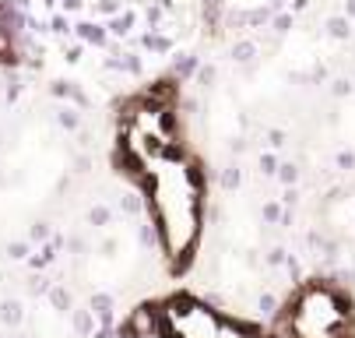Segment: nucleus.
<instances>
[{"instance_id":"0eeeda50","label":"nucleus","mask_w":355,"mask_h":338,"mask_svg":"<svg viewBox=\"0 0 355 338\" xmlns=\"http://www.w3.org/2000/svg\"><path fill=\"white\" fill-rule=\"evenodd\" d=\"M49 300H53V307H60V310H71V293L64 285H49Z\"/></svg>"},{"instance_id":"1a4fd4ad","label":"nucleus","mask_w":355,"mask_h":338,"mask_svg":"<svg viewBox=\"0 0 355 338\" xmlns=\"http://www.w3.org/2000/svg\"><path fill=\"white\" fill-rule=\"evenodd\" d=\"M110 219H113V212H110L106 205H95V208L88 212V222H92V226H106Z\"/></svg>"},{"instance_id":"9d476101","label":"nucleus","mask_w":355,"mask_h":338,"mask_svg":"<svg viewBox=\"0 0 355 338\" xmlns=\"http://www.w3.org/2000/svg\"><path fill=\"white\" fill-rule=\"evenodd\" d=\"M0 321H4V324H18L21 321V307L18 303H4V307H0Z\"/></svg>"},{"instance_id":"39448f33","label":"nucleus","mask_w":355,"mask_h":338,"mask_svg":"<svg viewBox=\"0 0 355 338\" xmlns=\"http://www.w3.org/2000/svg\"><path fill=\"white\" fill-rule=\"evenodd\" d=\"M74 328H78V335H95V328H98L95 310H74Z\"/></svg>"},{"instance_id":"4468645a","label":"nucleus","mask_w":355,"mask_h":338,"mask_svg":"<svg viewBox=\"0 0 355 338\" xmlns=\"http://www.w3.org/2000/svg\"><path fill=\"white\" fill-rule=\"evenodd\" d=\"M261 169H264V173H275V159H271V155H268V159H261Z\"/></svg>"},{"instance_id":"6e6552de","label":"nucleus","mask_w":355,"mask_h":338,"mask_svg":"<svg viewBox=\"0 0 355 338\" xmlns=\"http://www.w3.org/2000/svg\"><path fill=\"white\" fill-rule=\"evenodd\" d=\"M8 50H11V28H8V15H4V8H0V60H4Z\"/></svg>"},{"instance_id":"423d86ee","label":"nucleus","mask_w":355,"mask_h":338,"mask_svg":"<svg viewBox=\"0 0 355 338\" xmlns=\"http://www.w3.org/2000/svg\"><path fill=\"white\" fill-rule=\"evenodd\" d=\"M261 219L271 222V226H278V222H285V208H282L278 201H268V205L261 208Z\"/></svg>"},{"instance_id":"2eb2a0df","label":"nucleus","mask_w":355,"mask_h":338,"mask_svg":"<svg viewBox=\"0 0 355 338\" xmlns=\"http://www.w3.org/2000/svg\"><path fill=\"white\" fill-rule=\"evenodd\" d=\"M257 338H285V335H257Z\"/></svg>"},{"instance_id":"9b49d317","label":"nucleus","mask_w":355,"mask_h":338,"mask_svg":"<svg viewBox=\"0 0 355 338\" xmlns=\"http://www.w3.org/2000/svg\"><path fill=\"white\" fill-rule=\"evenodd\" d=\"M28 239H32V244H46V239H49V226L46 222H35L32 233H28Z\"/></svg>"},{"instance_id":"20e7f679","label":"nucleus","mask_w":355,"mask_h":338,"mask_svg":"<svg viewBox=\"0 0 355 338\" xmlns=\"http://www.w3.org/2000/svg\"><path fill=\"white\" fill-rule=\"evenodd\" d=\"M159 307V338H257L246 321L197 296H169Z\"/></svg>"},{"instance_id":"f8f14e48","label":"nucleus","mask_w":355,"mask_h":338,"mask_svg":"<svg viewBox=\"0 0 355 338\" xmlns=\"http://www.w3.org/2000/svg\"><path fill=\"white\" fill-rule=\"evenodd\" d=\"M222 187H225V190L239 187V169H225V173H222Z\"/></svg>"},{"instance_id":"f03ea898","label":"nucleus","mask_w":355,"mask_h":338,"mask_svg":"<svg viewBox=\"0 0 355 338\" xmlns=\"http://www.w3.org/2000/svg\"><path fill=\"white\" fill-rule=\"evenodd\" d=\"M183 152L180 141V124L173 110V92H144L141 99H134L123 117H120V155H123V173L137 183V176L159 162L162 155Z\"/></svg>"},{"instance_id":"7ed1b4c3","label":"nucleus","mask_w":355,"mask_h":338,"mask_svg":"<svg viewBox=\"0 0 355 338\" xmlns=\"http://www.w3.org/2000/svg\"><path fill=\"white\" fill-rule=\"evenodd\" d=\"M285 338H355L352 300L334 282H306L282 307Z\"/></svg>"},{"instance_id":"ddd939ff","label":"nucleus","mask_w":355,"mask_h":338,"mask_svg":"<svg viewBox=\"0 0 355 338\" xmlns=\"http://www.w3.org/2000/svg\"><path fill=\"white\" fill-rule=\"evenodd\" d=\"M278 176H282V183H295V180H299L295 166H282V173H278Z\"/></svg>"},{"instance_id":"f257e3e1","label":"nucleus","mask_w":355,"mask_h":338,"mask_svg":"<svg viewBox=\"0 0 355 338\" xmlns=\"http://www.w3.org/2000/svg\"><path fill=\"white\" fill-rule=\"evenodd\" d=\"M137 187L166 261L173 268H187L197 254L208 219V176L200 162L187 152L162 155L137 176Z\"/></svg>"}]
</instances>
